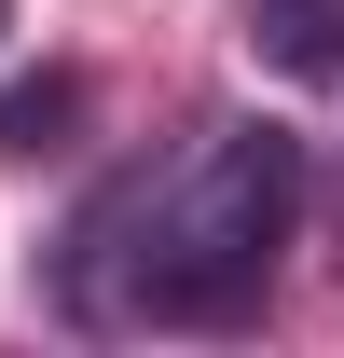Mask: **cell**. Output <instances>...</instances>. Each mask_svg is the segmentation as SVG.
Here are the masks:
<instances>
[{"label":"cell","instance_id":"obj_1","mask_svg":"<svg viewBox=\"0 0 344 358\" xmlns=\"http://www.w3.org/2000/svg\"><path fill=\"white\" fill-rule=\"evenodd\" d=\"M289 221H303V138L289 124H207L166 179L96 193L83 248H138V317L220 331V317L261 303Z\"/></svg>","mask_w":344,"mask_h":358},{"label":"cell","instance_id":"obj_2","mask_svg":"<svg viewBox=\"0 0 344 358\" xmlns=\"http://www.w3.org/2000/svg\"><path fill=\"white\" fill-rule=\"evenodd\" d=\"M248 55L289 83H344V0H248Z\"/></svg>","mask_w":344,"mask_h":358},{"label":"cell","instance_id":"obj_3","mask_svg":"<svg viewBox=\"0 0 344 358\" xmlns=\"http://www.w3.org/2000/svg\"><path fill=\"white\" fill-rule=\"evenodd\" d=\"M69 110H83V83H69V69H55V83H14V96H0V152H55V124H69Z\"/></svg>","mask_w":344,"mask_h":358}]
</instances>
